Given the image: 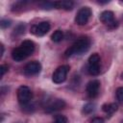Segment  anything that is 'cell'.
<instances>
[{
    "label": "cell",
    "mask_w": 123,
    "mask_h": 123,
    "mask_svg": "<svg viewBox=\"0 0 123 123\" xmlns=\"http://www.w3.org/2000/svg\"><path fill=\"white\" fill-rule=\"evenodd\" d=\"M35 51V43L32 40H24L19 47L15 48L12 52V58L15 62H21L29 57Z\"/></svg>",
    "instance_id": "6da1fadb"
},
{
    "label": "cell",
    "mask_w": 123,
    "mask_h": 123,
    "mask_svg": "<svg viewBox=\"0 0 123 123\" xmlns=\"http://www.w3.org/2000/svg\"><path fill=\"white\" fill-rule=\"evenodd\" d=\"M90 47V39L87 37H83L77 39L66 51L65 57H71L73 55H82L86 53Z\"/></svg>",
    "instance_id": "7a4b0ae2"
},
{
    "label": "cell",
    "mask_w": 123,
    "mask_h": 123,
    "mask_svg": "<svg viewBox=\"0 0 123 123\" xmlns=\"http://www.w3.org/2000/svg\"><path fill=\"white\" fill-rule=\"evenodd\" d=\"M70 67L69 65H62V66H59L55 72L53 73V76H52V81L55 83V84H62L65 81L66 77H67V73L69 71Z\"/></svg>",
    "instance_id": "3957f363"
},
{
    "label": "cell",
    "mask_w": 123,
    "mask_h": 123,
    "mask_svg": "<svg viewBox=\"0 0 123 123\" xmlns=\"http://www.w3.org/2000/svg\"><path fill=\"white\" fill-rule=\"evenodd\" d=\"M88 73L90 75L96 76L100 73V57L98 54H92L88 58Z\"/></svg>",
    "instance_id": "277c9868"
},
{
    "label": "cell",
    "mask_w": 123,
    "mask_h": 123,
    "mask_svg": "<svg viewBox=\"0 0 123 123\" xmlns=\"http://www.w3.org/2000/svg\"><path fill=\"white\" fill-rule=\"evenodd\" d=\"M17 99L18 102L23 106L30 103L32 99V91L27 86H21L17 89Z\"/></svg>",
    "instance_id": "5b68a950"
},
{
    "label": "cell",
    "mask_w": 123,
    "mask_h": 123,
    "mask_svg": "<svg viewBox=\"0 0 123 123\" xmlns=\"http://www.w3.org/2000/svg\"><path fill=\"white\" fill-rule=\"evenodd\" d=\"M91 15V10L88 7H83L81 8L76 16H75V22L78 25H85L87 23L89 17Z\"/></svg>",
    "instance_id": "8992f818"
},
{
    "label": "cell",
    "mask_w": 123,
    "mask_h": 123,
    "mask_svg": "<svg viewBox=\"0 0 123 123\" xmlns=\"http://www.w3.org/2000/svg\"><path fill=\"white\" fill-rule=\"evenodd\" d=\"M50 30V24L47 21H43L40 22L38 24L33 25V27L31 28V33L37 36V37H42L44 35H46Z\"/></svg>",
    "instance_id": "52a82bcc"
},
{
    "label": "cell",
    "mask_w": 123,
    "mask_h": 123,
    "mask_svg": "<svg viewBox=\"0 0 123 123\" xmlns=\"http://www.w3.org/2000/svg\"><path fill=\"white\" fill-rule=\"evenodd\" d=\"M41 70V64L37 62V61H34V62H30L29 63H27L24 67V73L25 75L27 76H33V75H36L37 73H39Z\"/></svg>",
    "instance_id": "ba28073f"
},
{
    "label": "cell",
    "mask_w": 123,
    "mask_h": 123,
    "mask_svg": "<svg viewBox=\"0 0 123 123\" xmlns=\"http://www.w3.org/2000/svg\"><path fill=\"white\" fill-rule=\"evenodd\" d=\"M99 88H100V82L98 80H92V81L88 82L86 85V87L88 97L95 98L98 95Z\"/></svg>",
    "instance_id": "9c48e42d"
},
{
    "label": "cell",
    "mask_w": 123,
    "mask_h": 123,
    "mask_svg": "<svg viewBox=\"0 0 123 123\" xmlns=\"http://www.w3.org/2000/svg\"><path fill=\"white\" fill-rule=\"evenodd\" d=\"M100 20L111 28L116 27V21H114V13L111 11H104L100 14Z\"/></svg>",
    "instance_id": "30bf717a"
},
{
    "label": "cell",
    "mask_w": 123,
    "mask_h": 123,
    "mask_svg": "<svg viewBox=\"0 0 123 123\" xmlns=\"http://www.w3.org/2000/svg\"><path fill=\"white\" fill-rule=\"evenodd\" d=\"M65 105L66 104L62 99H56L45 108V111L48 112V113L55 112V111H58L62 109H63L65 107Z\"/></svg>",
    "instance_id": "8fae6325"
},
{
    "label": "cell",
    "mask_w": 123,
    "mask_h": 123,
    "mask_svg": "<svg viewBox=\"0 0 123 123\" xmlns=\"http://www.w3.org/2000/svg\"><path fill=\"white\" fill-rule=\"evenodd\" d=\"M74 7V2L70 0H62V1H56V9H63L66 11L72 10Z\"/></svg>",
    "instance_id": "7c38bea8"
},
{
    "label": "cell",
    "mask_w": 123,
    "mask_h": 123,
    "mask_svg": "<svg viewBox=\"0 0 123 123\" xmlns=\"http://www.w3.org/2000/svg\"><path fill=\"white\" fill-rule=\"evenodd\" d=\"M117 104L115 103H110V104H105L102 106V110L103 111H105L107 114H112L114 111H117Z\"/></svg>",
    "instance_id": "4fadbf2b"
},
{
    "label": "cell",
    "mask_w": 123,
    "mask_h": 123,
    "mask_svg": "<svg viewBox=\"0 0 123 123\" xmlns=\"http://www.w3.org/2000/svg\"><path fill=\"white\" fill-rule=\"evenodd\" d=\"M63 38V33L61 31V30H57L55 31L52 36H51V39L54 41V42H60L62 41V39Z\"/></svg>",
    "instance_id": "5bb4252c"
},
{
    "label": "cell",
    "mask_w": 123,
    "mask_h": 123,
    "mask_svg": "<svg viewBox=\"0 0 123 123\" xmlns=\"http://www.w3.org/2000/svg\"><path fill=\"white\" fill-rule=\"evenodd\" d=\"M94 110H95V104L94 103H87L84 106V108L82 110V112L85 113V114H89L92 111H94Z\"/></svg>",
    "instance_id": "9a60e30c"
},
{
    "label": "cell",
    "mask_w": 123,
    "mask_h": 123,
    "mask_svg": "<svg viewBox=\"0 0 123 123\" xmlns=\"http://www.w3.org/2000/svg\"><path fill=\"white\" fill-rule=\"evenodd\" d=\"M40 7L45 10H50V9L56 8V1L55 2H49V1L42 2V3H40Z\"/></svg>",
    "instance_id": "2e32d148"
},
{
    "label": "cell",
    "mask_w": 123,
    "mask_h": 123,
    "mask_svg": "<svg viewBox=\"0 0 123 123\" xmlns=\"http://www.w3.org/2000/svg\"><path fill=\"white\" fill-rule=\"evenodd\" d=\"M116 98L119 102L123 103V86H120L116 89Z\"/></svg>",
    "instance_id": "e0dca14e"
},
{
    "label": "cell",
    "mask_w": 123,
    "mask_h": 123,
    "mask_svg": "<svg viewBox=\"0 0 123 123\" xmlns=\"http://www.w3.org/2000/svg\"><path fill=\"white\" fill-rule=\"evenodd\" d=\"M55 121L58 122V123H67V118L64 116V115H57L56 118H55Z\"/></svg>",
    "instance_id": "ac0fdd59"
},
{
    "label": "cell",
    "mask_w": 123,
    "mask_h": 123,
    "mask_svg": "<svg viewBox=\"0 0 123 123\" xmlns=\"http://www.w3.org/2000/svg\"><path fill=\"white\" fill-rule=\"evenodd\" d=\"M11 23H12L11 20H8V19H2L1 22H0V26H1L2 29H5V28H8L9 26H11Z\"/></svg>",
    "instance_id": "d6986e66"
},
{
    "label": "cell",
    "mask_w": 123,
    "mask_h": 123,
    "mask_svg": "<svg viewBox=\"0 0 123 123\" xmlns=\"http://www.w3.org/2000/svg\"><path fill=\"white\" fill-rule=\"evenodd\" d=\"M24 29H25V25H24V24H19V25L14 29V33L20 35V34L24 33Z\"/></svg>",
    "instance_id": "ffe728a7"
},
{
    "label": "cell",
    "mask_w": 123,
    "mask_h": 123,
    "mask_svg": "<svg viewBox=\"0 0 123 123\" xmlns=\"http://www.w3.org/2000/svg\"><path fill=\"white\" fill-rule=\"evenodd\" d=\"M7 71H8V66L7 65H5V64L0 65V76L1 77H3Z\"/></svg>",
    "instance_id": "44dd1931"
},
{
    "label": "cell",
    "mask_w": 123,
    "mask_h": 123,
    "mask_svg": "<svg viewBox=\"0 0 123 123\" xmlns=\"http://www.w3.org/2000/svg\"><path fill=\"white\" fill-rule=\"evenodd\" d=\"M90 123H104V119L102 117H94Z\"/></svg>",
    "instance_id": "7402d4cb"
},
{
    "label": "cell",
    "mask_w": 123,
    "mask_h": 123,
    "mask_svg": "<svg viewBox=\"0 0 123 123\" xmlns=\"http://www.w3.org/2000/svg\"><path fill=\"white\" fill-rule=\"evenodd\" d=\"M0 48H1V53H0V57H2V56H3V54H4V46H3V44H1V45H0Z\"/></svg>",
    "instance_id": "603a6c76"
},
{
    "label": "cell",
    "mask_w": 123,
    "mask_h": 123,
    "mask_svg": "<svg viewBox=\"0 0 123 123\" xmlns=\"http://www.w3.org/2000/svg\"><path fill=\"white\" fill-rule=\"evenodd\" d=\"M53 123H58V122H56V121H55V122H53Z\"/></svg>",
    "instance_id": "cb8c5ba5"
},
{
    "label": "cell",
    "mask_w": 123,
    "mask_h": 123,
    "mask_svg": "<svg viewBox=\"0 0 123 123\" xmlns=\"http://www.w3.org/2000/svg\"><path fill=\"white\" fill-rule=\"evenodd\" d=\"M122 78H123V74H122Z\"/></svg>",
    "instance_id": "d4e9b609"
}]
</instances>
